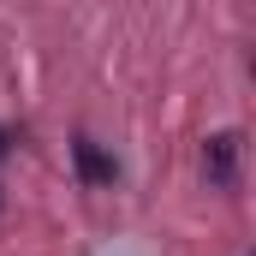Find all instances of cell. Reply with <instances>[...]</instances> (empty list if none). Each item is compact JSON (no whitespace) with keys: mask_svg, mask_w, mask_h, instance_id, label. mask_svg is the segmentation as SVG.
I'll return each mask as SVG.
<instances>
[{"mask_svg":"<svg viewBox=\"0 0 256 256\" xmlns=\"http://www.w3.org/2000/svg\"><path fill=\"white\" fill-rule=\"evenodd\" d=\"M6 149H12V131H0V155H6Z\"/></svg>","mask_w":256,"mask_h":256,"instance_id":"3957f363","label":"cell"},{"mask_svg":"<svg viewBox=\"0 0 256 256\" xmlns=\"http://www.w3.org/2000/svg\"><path fill=\"white\" fill-rule=\"evenodd\" d=\"M72 155H78V173H84L90 185H114V179H120V167H114V155H102V143L78 137V143H72Z\"/></svg>","mask_w":256,"mask_h":256,"instance_id":"7a4b0ae2","label":"cell"},{"mask_svg":"<svg viewBox=\"0 0 256 256\" xmlns=\"http://www.w3.org/2000/svg\"><path fill=\"white\" fill-rule=\"evenodd\" d=\"M238 155H244V137H238V131H220V137H208V149H202V167H208V179H214V185H232V179H238Z\"/></svg>","mask_w":256,"mask_h":256,"instance_id":"6da1fadb","label":"cell"}]
</instances>
